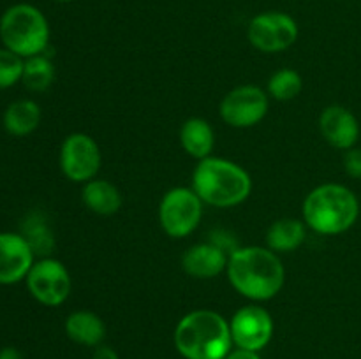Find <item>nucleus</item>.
Wrapping results in <instances>:
<instances>
[{
	"instance_id": "obj_7",
	"label": "nucleus",
	"mask_w": 361,
	"mask_h": 359,
	"mask_svg": "<svg viewBox=\"0 0 361 359\" xmlns=\"http://www.w3.org/2000/svg\"><path fill=\"white\" fill-rule=\"evenodd\" d=\"M25 282L32 298L44 306H60L66 303L73 287L67 267L53 257L35 260Z\"/></svg>"
},
{
	"instance_id": "obj_19",
	"label": "nucleus",
	"mask_w": 361,
	"mask_h": 359,
	"mask_svg": "<svg viewBox=\"0 0 361 359\" xmlns=\"http://www.w3.org/2000/svg\"><path fill=\"white\" fill-rule=\"evenodd\" d=\"M180 143L192 158L203 160L210 157L215 144L214 129L203 118H189L180 129Z\"/></svg>"
},
{
	"instance_id": "obj_2",
	"label": "nucleus",
	"mask_w": 361,
	"mask_h": 359,
	"mask_svg": "<svg viewBox=\"0 0 361 359\" xmlns=\"http://www.w3.org/2000/svg\"><path fill=\"white\" fill-rule=\"evenodd\" d=\"M175 347L185 359H224L233 347L231 327L214 310H194L176 324Z\"/></svg>"
},
{
	"instance_id": "obj_26",
	"label": "nucleus",
	"mask_w": 361,
	"mask_h": 359,
	"mask_svg": "<svg viewBox=\"0 0 361 359\" xmlns=\"http://www.w3.org/2000/svg\"><path fill=\"white\" fill-rule=\"evenodd\" d=\"M92 359H120V358L118 354H116L115 348L108 347V345H99V347H95Z\"/></svg>"
},
{
	"instance_id": "obj_13",
	"label": "nucleus",
	"mask_w": 361,
	"mask_h": 359,
	"mask_svg": "<svg viewBox=\"0 0 361 359\" xmlns=\"http://www.w3.org/2000/svg\"><path fill=\"white\" fill-rule=\"evenodd\" d=\"M319 129L324 139L338 150H351L360 139V122L344 106H328L319 116Z\"/></svg>"
},
{
	"instance_id": "obj_12",
	"label": "nucleus",
	"mask_w": 361,
	"mask_h": 359,
	"mask_svg": "<svg viewBox=\"0 0 361 359\" xmlns=\"http://www.w3.org/2000/svg\"><path fill=\"white\" fill-rule=\"evenodd\" d=\"M34 263V250L20 232H0V285L25 280Z\"/></svg>"
},
{
	"instance_id": "obj_27",
	"label": "nucleus",
	"mask_w": 361,
	"mask_h": 359,
	"mask_svg": "<svg viewBox=\"0 0 361 359\" xmlns=\"http://www.w3.org/2000/svg\"><path fill=\"white\" fill-rule=\"evenodd\" d=\"M0 359H23V354L16 347L0 348Z\"/></svg>"
},
{
	"instance_id": "obj_14",
	"label": "nucleus",
	"mask_w": 361,
	"mask_h": 359,
	"mask_svg": "<svg viewBox=\"0 0 361 359\" xmlns=\"http://www.w3.org/2000/svg\"><path fill=\"white\" fill-rule=\"evenodd\" d=\"M228 253L212 241L197 243L185 250L182 256V267L190 277L207 280L219 277L228 267Z\"/></svg>"
},
{
	"instance_id": "obj_23",
	"label": "nucleus",
	"mask_w": 361,
	"mask_h": 359,
	"mask_svg": "<svg viewBox=\"0 0 361 359\" xmlns=\"http://www.w3.org/2000/svg\"><path fill=\"white\" fill-rule=\"evenodd\" d=\"M25 58L7 48H0V90L14 87L23 76Z\"/></svg>"
},
{
	"instance_id": "obj_20",
	"label": "nucleus",
	"mask_w": 361,
	"mask_h": 359,
	"mask_svg": "<svg viewBox=\"0 0 361 359\" xmlns=\"http://www.w3.org/2000/svg\"><path fill=\"white\" fill-rule=\"evenodd\" d=\"M21 236L27 239L30 248L34 250L35 257H49L53 246H55V238L49 229L48 222L41 213H30L21 224Z\"/></svg>"
},
{
	"instance_id": "obj_25",
	"label": "nucleus",
	"mask_w": 361,
	"mask_h": 359,
	"mask_svg": "<svg viewBox=\"0 0 361 359\" xmlns=\"http://www.w3.org/2000/svg\"><path fill=\"white\" fill-rule=\"evenodd\" d=\"M224 359H261L259 352H254V351H247V348H231L228 355Z\"/></svg>"
},
{
	"instance_id": "obj_8",
	"label": "nucleus",
	"mask_w": 361,
	"mask_h": 359,
	"mask_svg": "<svg viewBox=\"0 0 361 359\" xmlns=\"http://www.w3.org/2000/svg\"><path fill=\"white\" fill-rule=\"evenodd\" d=\"M247 37L259 51L279 53L295 44L298 39V25L289 14L281 11H267L250 20Z\"/></svg>"
},
{
	"instance_id": "obj_24",
	"label": "nucleus",
	"mask_w": 361,
	"mask_h": 359,
	"mask_svg": "<svg viewBox=\"0 0 361 359\" xmlns=\"http://www.w3.org/2000/svg\"><path fill=\"white\" fill-rule=\"evenodd\" d=\"M344 169L348 176L361 180V148H351L344 155Z\"/></svg>"
},
{
	"instance_id": "obj_6",
	"label": "nucleus",
	"mask_w": 361,
	"mask_h": 359,
	"mask_svg": "<svg viewBox=\"0 0 361 359\" xmlns=\"http://www.w3.org/2000/svg\"><path fill=\"white\" fill-rule=\"evenodd\" d=\"M203 201L192 187H175L168 190L159 204V222L171 238H185L196 231L203 217Z\"/></svg>"
},
{
	"instance_id": "obj_9",
	"label": "nucleus",
	"mask_w": 361,
	"mask_h": 359,
	"mask_svg": "<svg viewBox=\"0 0 361 359\" xmlns=\"http://www.w3.org/2000/svg\"><path fill=\"white\" fill-rule=\"evenodd\" d=\"M60 169L74 183H87L101 169V148L88 134L73 132L60 146Z\"/></svg>"
},
{
	"instance_id": "obj_5",
	"label": "nucleus",
	"mask_w": 361,
	"mask_h": 359,
	"mask_svg": "<svg viewBox=\"0 0 361 359\" xmlns=\"http://www.w3.org/2000/svg\"><path fill=\"white\" fill-rule=\"evenodd\" d=\"M4 48L21 58L42 55L49 42V25L44 14L30 4H16L0 18Z\"/></svg>"
},
{
	"instance_id": "obj_28",
	"label": "nucleus",
	"mask_w": 361,
	"mask_h": 359,
	"mask_svg": "<svg viewBox=\"0 0 361 359\" xmlns=\"http://www.w3.org/2000/svg\"><path fill=\"white\" fill-rule=\"evenodd\" d=\"M56 2H71V0H56Z\"/></svg>"
},
{
	"instance_id": "obj_17",
	"label": "nucleus",
	"mask_w": 361,
	"mask_h": 359,
	"mask_svg": "<svg viewBox=\"0 0 361 359\" xmlns=\"http://www.w3.org/2000/svg\"><path fill=\"white\" fill-rule=\"evenodd\" d=\"M4 129L14 137H25L41 123V108L32 99H20L7 106L2 116Z\"/></svg>"
},
{
	"instance_id": "obj_10",
	"label": "nucleus",
	"mask_w": 361,
	"mask_h": 359,
	"mask_svg": "<svg viewBox=\"0 0 361 359\" xmlns=\"http://www.w3.org/2000/svg\"><path fill=\"white\" fill-rule=\"evenodd\" d=\"M268 106L270 101L263 88L256 84H242L224 95L219 113L229 127L249 129L257 125L267 116Z\"/></svg>"
},
{
	"instance_id": "obj_1",
	"label": "nucleus",
	"mask_w": 361,
	"mask_h": 359,
	"mask_svg": "<svg viewBox=\"0 0 361 359\" xmlns=\"http://www.w3.org/2000/svg\"><path fill=\"white\" fill-rule=\"evenodd\" d=\"M236 292L252 301H268L282 291L286 270L279 253L267 246H238L226 267Z\"/></svg>"
},
{
	"instance_id": "obj_4",
	"label": "nucleus",
	"mask_w": 361,
	"mask_h": 359,
	"mask_svg": "<svg viewBox=\"0 0 361 359\" xmlns=\"http://www.w3.org/2000/svg\"><path fill=\"white\" fill-rule=\"evenodd\" d=\"M192 189L210 206L233 208L250 196L252 178L236 162L210 155L194 169Z\"/></svg>"
},
{
	"instance_id": "obj_22",
	"label": "nucleus",
	"mask_w": 361,
	"mask_h": 359,
	"mask_svg": "<svg viewBox=\"0 0 361 359\" xmlns=\"http://www.w3.org/2000/svg\"><path fill=\"white\" fill-rule=\"evenodd\" d=\"M303 88L302 76L295 69H279L268 80V94L275 101H293Z\"/></svg>"
},
{
	"instance_id": "obj_18",
	"label": "nucleus",
	"mask_w": 361,
	"mask_h": 359,
	"mask_svg": "<svg viewBox=\"0 0 361 359\" xmlns=\"http://www.w3.org/2000/svg\"><path fill=\"white\" fill-rule=\"evenodd\" d=\"M307 238V224L298 218H281L268 227L267 246L275 253H288L298 248Z\"/></svg>"
},
{
	"instance_id": "obj_3",
	"label": "nucleus",
	"mask_w": 361,
	"mask_h": 359,
	"mask_svg": "<svg viewBox=\"0 0 361 359\" xmlns=\"http://www.w3.org/2000/svg\"><path fill=\"white\" fill-rule=\"evenodd\" d=\"M358 217V197L341 183H323L303 201V222L317 234H342L356 224Z\"/></svg>"
},
{
	"instance_id": "obj_15",
	"label": "nucleus",
	"mask_w": 361,
	"mask_h": 359,
	"mask_svg": "<svg viewBox=\"0 0 361 359\" xmlns=\"http://www.w3.org/2000/svg\"><path fill=\"white\" fill-rule=\"evenodd\" d=\"M81 199H83L85 206L95 215H115L116 211L122 208V194L120 190L113 185L108 180L94 178L90 182L83 183V190H81Z\"/></svg>"
},
{
	"instance_id": "obj_11",
	"label": "nucleus",
	"mask_w": 361,
	"mask_h": 359,
	"mask_svg": "<svg viewBox=\"0 0 361 359\" xmlns=\"http://www.w3.org/2000/svg\"><path fill=\"white\" fill-rule=\"evenodd\" d=\"M233 345L247 351L259 352L274 336V319L259 305L242 306L229 320Z\"/></svg>"
},
{
	"instance_id": "obj_16",
	"label": "nucleus",
	"mask_w": 361,
	"mask_h": 359,
	"mask_svg": "<svg viewBox=\"0 0 361 359\" xmlns=\"http://www.w3.org/2000/svg\"><path fill=\"white\" fill-rule=\"evenodd\" d=\"M66 333L76 344L85 347H99L106 336V324L97 313L78 310L66 319Z\"/></svg>"
},
{
	"instance_id": "obj_21",
	"label": "nucleus",
	"mask_w": 361,
	"mask_h": 359,
	"mask_svg": "<svg viewBox=\"0 0 361 359\" xmlns=\"http://www.w3.org/2000/svg\"><path fill=\"white\" fill-rule=\"evenodd\" d=\"M53 81H55V67H53L51 60L44 53L42 55L30 56V58H25L21 83L28 90L44 92L51 87Z\"/></svg>"
}]
</instances>
